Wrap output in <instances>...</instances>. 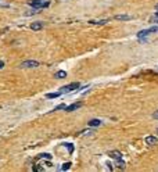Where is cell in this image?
<instances>
[{
  "mask_svg": "<svg viewBox=\"0 0 158 172\" xmlns=\"http://www.w3.org/2000/svg\"><path fill=\"white\" fill-rule=\"evenodd\" d=\"M81 85L78 82H74V83H70V85H65V86H63L61 89L58 90L60 92V95H65V93H71V92H74V90H76L78 88H79Z\"/></svg>",
  "mask_w": 158,
  "mask_h": 172,
  "instance_id": "cell-1",
  "label": "cell"
},
{
  "mask_svg": "<svg viewBox=\"0 0 158 172\" xmlns=\"http://www.w3.org/2000/svg\"><path fill=\"white\" fill-rule=\"evenodd\" d=\"M29 6L40 10V8H46V7L50 6V1H44V0H31V1H29Z\"/></svg>",
  "mask_w": 158,
  "mask_h": 172,
  "instance_id": "cell-2",
  "label": "cell"
},
{
  "mask_svg": "<svg viewBox=\"0 0 158 172\" xmlns=\"http://www.w3.org/2000/svg\"><path fill=\"white\" fill-rule=\"evenodd\" d=\"M36 67H39V63L35 60H26L21 63V68H36Z\"/></svg>",
  "mask_w": 158,
  "mask_h": 172,
  "instance_id": "cell-3",
  "label": "cell"
},
{
  "mask_svg": "<svg viewBox=\"0 0 158 172\" xmlns=\"http://www.w3.org/2000/svg\"><path fill=\"white\" fill-rule=\"evenodd\" d=\"M82 106H83V103H82V102H76V103H74V104H71V106H68V107H65V111H68V113H71V111H75V110L81 108Z\"/></svg>",
  "mask_w": 158,
  "mask_h": 172,
  "instance_id": "cell-4",
  "label": "cell"
},
{
  "mask_svg": "<svg viewBox=\"0 0 158 172\" xmlns=\"http://www.w3.org/2000/svg\"><path fill=\"white\" fill-rule=\"evenodd\" d=\"M151 32H150V29H143V31H140L139 33H137V39H139L140 42H144L146 38L150 35Z\"/></svg>",
  "mask_w": 158,
  "mask_h": 172,
  "instance_id": "cell-5",
  "label": "cell"
},
{
  "mask_svg": "<svg viewBox=\"0 0 158 172\" xmlns=\"http://www.w3.org/2000/svg\"><path fill=\"white\" fill-rule=\"evenodd\" d=\"M42 28H43V24H42V22H32L31 24L32 31H39V29H42Z\"/></svg>",
  "mask_w": 158,
  "mask_h": 172,
  "instance_id": "cell-6",
  "label": "cell"
},
{
  "mask_svg": "<svg viewBox=\"0 0 158 172\" xmlns=\"http://www.w3.org/2000/svg\"><path fill=\"white\" fill-rule=\"evenodd\" d=\"M90 24H95V25H104V24H107L108 19H92V21H89Z\"/></svg>",
  "mask_w": 158,
  "mask_h": 172,
  "instance_id": "cell-7",
  "label": "cell"
},
{
  "mask_svg": "<svg viewBox=\"0 0 158 172\" xmlns=\"http://www.w3.org/2000/svg\"><path fill=\"white\" fill-rule=\"evenodd\" d=\"M157 142L158 140L155 136H147V137H146V143H147V144H155Z\"/></svg>",
  "mask_w": 158,
  "mask_h": 172,
  "instance_id": "cell-8",
  "label": "cell"
},
{
  "mask_svg": "<svg viewBox=\"0 0 158 172\" xmlns=\"http://www.w3.org/2000/svg\"><path fill=\"white\" fill-rule=\"evenodd\" d=\"M108 155H110V157H112V158H115V160L122 158V154H121L119 151H110V153H108Z\"/></svg>",
  "mask_w": 158,
  "mask_h": 172,
  "instance_id": "cell-9",
  "label": "cell"
},
{
  "mask_svg": "<svg viewBox=\"0 0 158 172\" xmlns=\"http://www.w3.org/2000/svg\"><path fill=\"white\" fill-rule=\"evenodd\" d=\"M54 77L57 78V79H61V78L67 77V72H65V71H58V72H56V75H54Z\"/></svg>",
  "mask_w": 158,
  "mask_h": 172,
  "instance_id": "cell-10",
  "label": "cell"
},
{
  "mask_svg": "<svg viewBox=\"0 0 158 172\" xmlns=\"http://www.w3.org/2000/svg\"><path fill=\"white\" fill-rule=\"evenodd\" d=\"M89 125L90 126H99V125H101V121L100 120H92V121H89Z\"/></svg>",
  "mask_w": 158,
  "mask_h": 172,
  "instance_id": "cell-11",
  "label": "cell"
},
{
  "mask_svg": "<svg viewBox=\"0 0 158 172\" xmlns=\"http://www.w3.org/2000/svg\"><path fill=\"white\" fill-rule=\"evenodd\" d=\"M130 18H132L130 15H115V19H125V21H128Z\"/></svg>",
  "mask_w": 158,
  "mask_h": 172,
  "instance_id": "cell-12",
  "label": "cell"
},
{
  "mask_svg": "<svg viewBox=\"0 0 158 172\" xmlns=\"http://www.w3.org/2000/svg\"><path fill=\"white\" fill-rule=\"evenodd\" d=\"M58 96H60V92H57V93H47L46 99H54V97H58Z\"/></svg>",
  "mask_w": 158,
  "mask_h": 172,
  "instance_id": "cell-13",
  "label": "cell"
},
{
  "mask_svg": "<svg viewBox=\"0 0 158 172\" xmlns=\"http://www.w3.org/2000/svg\"><path fill=\"white\" fill-rule=\"evenodd\" d=\"M71 165H72L71 162H65V164H64V165L61 166V169H63V171H68V169L71 168Z\"/></svg>",
  "mask_w": 158,
  "mask_h": 172,
  "instance_id": "cell-14",
  "label": "cell"
},
{
  "mask_svg": "<svg viewBox=\"0 0 158 172\" xmlns=\"http://www.w3.org/2000/svg\"><path fill=\"white\" fill-rule=\"evenodd\" d=\"M64 146L70 150V153H72V151H74V146H72V144H70V143H64Z\"/></svg>",
  "mask_w": 158,
  "mask_h": 172,
  "instance_id": "cell-15",
  "label": "cell"
},
{
  "mask_svg": "<svg viewBox=\"0 0 158 172\" xmlns=\"http://www.w3.org/2000/svg\"><path fill=\"white\" fill-rule=\"evenodd\" d=\"M64 108H65V104H60V106H57L54 110H64Z\"/></svg>",
  "mask_w": 158,
  "mask_h": 172,
  "instance_id": "cell-16",
  "label": "cell"
},
{
  "mask_svg": "<svg viewBox=\"0 0 158 172\" xmlns=\"http://www.w3.org/2000/svg\"><path fill=\"white\" fill-rule=\"evenodd\" d=\"M40 157H44V158H50L51 155H50V154H46V153H43V154H40Z\"/></svg>",
  "mask_w": 158,
  "mask_h": 172,
  "instance_id": "cell-17",
  "label": "cell"
},
{
  "mask_svg": "<svg viewBox=\"0 0 158 172\" xmlns=\"http://www.w3.org/2000/svg\"><path fill=\"white\" fill-rule=\"evenodd\" d=\"M152 117H154L155 120H158V110H157V111H155V113H154V114H152Z\"/></svg>",
  "mask_w": 158,
  "mask_h": 172,
  "instance_id": "cell-18",
  "label": "cell"
},
{
  "mask_svg": "<svg viewBox=\"0 0 158 172\" xmlns=\"http://www.w3.org/2000/svg\"><path fill=\"white\" fill-rule=\"evenodd\" d=\"M3 67H4V63H3V61H0V70H1Z\"/></svg>",
  "mask_w": 158,
  "mask_h": 172,
  "instance_id": "cell-19",
  "label": "cell"
},
{
  "mask_svg": "<svg viewBox=\"0 0 158 172\" xmlns=\"http://www.w3.org/2000/svg\"><path fill=\"white\" fill-rule=\"evenodd\" d=\"M155 17H157V18H158V13H157V14H155Z\"/></svg>",
  "mask_w": 158,
  "mask_h": 172,
  "instance_id": "cell-20",
  "label": "cell"
}]
</instances>
